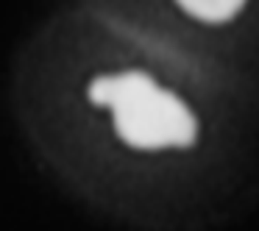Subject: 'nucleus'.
<instances>
[{"instance_id": "f257e3e1", "label": "nucleus", "mask_w": 259, "mask_h": 231, "mask_svg": "<svg viewBox=\"0 0 259 231\" xmlns=\"http://www.w3.org/2000/svg\"><path fill=\"white\" fill-rule=\"evenodd\" d=\"M90 101L112 109L114 131L131 148H190L198 136L192 109L176 92L159 86L145 70L101 75L90 84Z\"/></svg>"}, {"instance_id": "f03ea898", "label": "nucleus", "mask_w": 259, "mask_h": 231, "mask_svg": "<svg viewBox=\"0 0 259 231\" xmlns=\"http://www.w3.org/2000/svg\"><path fill=\"white\" fill-rule=\"evenodd\" d=\"M251 0H173L181 14L201 25H229L245 12Z\"/></svg>"}]
</instances>
